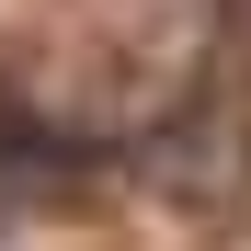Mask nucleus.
I'll use <instances>...</instances> for the list:
<instances>
[{
	"label": "nucleus",
	"mask_w": 251,
	"mask_h": 251,
	"mask_svg": "<svg viewBox=\"0 0 251 251\" xmlns=\"http://www.w3.org/2000/svg\"><path fill=\"white\" fill-rule=\"evenodd\" d=\"M46 172H57V126H46V114H23V103H0V205L34 194Z\"/></svg>",
	"instance_id": "1"
}]
</instances>
